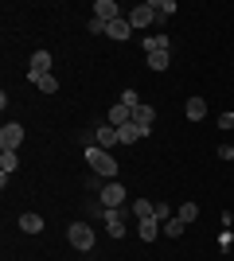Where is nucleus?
<instances>
[{
	"mask_svg": "<svg viewBox=\"0 0 234 261\" xmlns=\"http://www.w3.org/2000/svg\"><path fill=\"white\" fill-rule=\"evenodd\" d=\"M67 238H70V246L82 250V253L94 250V230H90L86 222H70V226H67Z\"/></svg>",
	"mask_w": 234,
	"mask_h": 261,
	"instance_id": "f03ea898",
	"label": "nucleus"
},
{
	"mask_svg": "<svg viewBox=\"0 0 234 261\" xmlns=\"http://www.w3.org/2000/svg\"><path fill=\"white\" fill-rule=\"evenodd\" d=\"M179 218H184V222H195V218H199V207H195V203H184V207H179Z\"/></svg>",
	"mask_w": 234,
	"mask_h": 261,
	"instance_id": "b1692460",
	"label": "nucleus"
},
{
	"mask_svg": "<svg viewBox=\"0 0 234 261\" xmlns=\"http://www.w3.org/2000/svg\"><path fill=\"white\" fill-rule=\"evenodd\" d=\"M168 66H172V59H168V51H156V55H148V70H156V74H164Z\"/></svg>",
	"mask_w": 234,
	"mask_h": 261,
	"instance_id": "a211bd4d",
	"label": "nucleus"
},
{
	"mask_svg": "<svg viewBox=\"0 0 234 261\" xmlns=\"http://www.w3.org/2000/svg\"><path fill=\"white\" fill-rule=\"evenodd\" d=\"M219 156H223V160H234V144H223V148H219Z\"/></svg>",
	"mask_w": 234,
	"mask_h": 261,
	"instance_id": "c85d7f7f",
	"label": "nucleus"
},
{
	"mask_svg": "<svg viewBox=\"0 0 234 261\" xmlns=\"http://www.w3.org/2000/svg\"><path fill=\"white\" fill-rule=\"evenodd\" d=\"M86 164H90V168H94V172L101 175V179H113V175L121 172V164L113 160V156L106 152V148H98V144H90V148H86Z\"/></svg>",
	"mask_w": 234,
	"mask_h": 261,
	"instance_id": "f257e3e1",
	"label": "nucleus"
},
{
	"mask_svg": "<svg viewBox=\"0 0 234 261\" xmlns=\"http://www.w3.org/2000/svg\"><path fill=\"white\" fill-rule=\"evenodd\" d=\"M51 63H55V59H51V51H35V55H32V74H28V78L51 74Z\"/></svg>",
	"mask_w": 234,
	"mask_h": 261,
	"instance_id": "1a4fd4ad",
	"label": "nucleus"
},
{
	"mask_svg": "<svg viewBox=\"0 0 234 261\" xmlns=\"http://www.w3.org/2000/svg\"><path fill=\"white\" fill-rule=\"evenodd\" d=\"M20 168V160H16V152H0V175H12Z\"/></svg>",
	"mask_w": 234,
	"mask_h": 261,
	"instance_id": "4be33fe9",
	"label": "nucleus"
},
{
	"mask_svg": "<svg viewBox=\"0 0 234 261\" xmlns=\"http://www.w3.org/2000/svg\"><path fill=\"white\" fill-rule=\"evenodd\" d=\"M106 234L110 238H125V211H106Z\"/></svg>",
	"mask_w": 234,
	"mask_h": 261,
	"instance_id": "6e6552de",
	"label": "nucleus"
},
{
	"mask_svg": "<svg viewBox=\"0 0 234 261\" xmlns=\"http://www.w3.org/2000/svg\"><path fill=\"white\" fill-rule=\"evenodd\" d=\"M141 137H148V133L141 129V125H133V121L117 129V141H121V144H137V141H141Z\"/></svg>",
	"mask_w": 234,
	"mask_h": 261,
	"instance_id": "9b49d317",
	"label": "nucleus"
},
{
	"mask_svg": "<svg viewBox=\"0 0 234 261\" xmlns=\"http://www.w3.org/2000/svg\"><path fill=\"white\" fill-rule=\"evenodd\" d=\"M23 141V125L20 121H8L4 129H0V152H16Z\"/></svg>",
	"mask_w": 234,
	"mask_h": 261,
	"instance_id": "7ed1b4c3",
	"label": "nucleus"
},
{
	"mask_svg": "<svg viewBox=\"0 0 234 261\" xmlns=\"http://www.w3.org/2000/svg\"><path fill=\"white\" fill-rule=\"evenodd\" d=\"M129 35H133V23H129V16H121V20L106 23V39H117V43H125Z\"/></svg>",
	"mask_w": 234,
	"mask_h": 261,
	"instance_id": "0eeeda50",
	"label": "nucleus"
},
{
	"mask_svg": "<svg viewBox=\"0 0 234 261\" xmlns=\"http://www.w3.org/2000/svg\"><path fill=\"white\" fill-rule=\"evenodd\" d=\"M160 230H164V226H160L156 218H141V226H137V234H141V238H145V242H152L156 234H160Z\"/></svg>",
	"mask_w": 234,
	"mask_h": 261,
	"instance_id": "dca6fc26",
	"label": "nucleus"
},
{
	"mask_svg": "<svg viewBox=\"0 0 234 261\" xmlns=\"http://www.w3.org/2000/svg\"><path fill=\"white\" fill-rule=\"evenodd\" d=\"M94 20H101V23L121 20V8H117V0H94Z\"/></svg>",
	"mask_w": 234,
	"mask_h": 261,
	"instance_id": "39448f33",
	"label": "nucleus"
},
{
	"mask_svg": "<svg viewBox=\"0 0 234 261\" xmlns=\"http://www.w3.org/2000/svg\"><path fill=\"white\" fill-rule=\"evenodd\" d=\"M141 47H145L148 55H156V51H168V35H148V39H145Z\"/></svg>",
	"mask_w": 234,
	"mask_h": 261,
	"instance_id": "aec40b11",
	"label": "nucleus"
},
{
	"mask_svg": "<svg viewBox=\"0 0 234 261\" xmlns=\"http://www.w3.org/2000/svg\"><path fill=\"white\" fill-rule=\"evenodd\" d=\"M184 113H188V121H203V117H207V101H203V98H191L188 106H184Z\"/></svg>",
	"mask_w": 234,
	"mask_h": 261,
	"instance_id": "2eb2a0df",
	"label": "nucleus"
},
{
	"mask_svg": "<svg viewBox=\"0 0 234 261\" xmlns=\"http://www.w3.org/2000/svg\"><path fill=\"white\" fill-rule=\"evenodd\" d=\"M32 82L43 90V94H59V78L55 74H39V78H32Z\"/></svg>",
	"mask_w": 234,
	"mask_h": 261,
	"instance_id": "6ab92c4d",
	"label": "nucleus"
},
{
	"mask_svg": "<svg viewBox=\"0 0 234 261\" xmlns=\"http://www.w3.org/2000/svg\"><path fill=\"white\" fill-rule=\"evenodd\" d=\"M129 121H133V109L117 101V106L110 109V121H106V125H113V129H121V125H129Z\"/></svg>",
	"mask_w": 234,
	"mask_h": 261,
	"instance_id": "9d476101",
	"label": "nucleus"
},
{
	"mask_svg": "<svg viewBox=\"0 0 234 261\" xmlns=\"http://www.w3.org/2000/svg\"><path fill=\"white\" fill-rule=\"evenodd\" d=\"M168 218H172V207H168V203H156V222H160V226H164Z\"/></svg>",
	"mask_w": 234,
	"mask_h": 261,
	"instance_id": "393cba45",
	"label": "nucleus"
},
{
	"mask_svg": "<svg viewBox=\"0 0 234 261\" xmlns=\"http://www.w3.org/2000/svg\"><path fill=\"white\" fill-rule=\"evenodd\" d=\"M152 20H156V8H152V0H145V4H137V8L129 12V23H133V32H137V28H148Z\"/></svg>",
	"mask_w": 234,
	"mask_h": 261,
	"instance_id": "20e7f679",
	"label": "nucleus"
},
{
	"mask_svg": "<svg viewBox=\"0 0 234 261\" xmlns=\"http://www.w3.org/2000/svg\"><path fill=\"white\" fill-rule=\"evenodd\" d=\"M133 215H137V222H141V218H156V203H148V199H133Z\"/></svg>",
	"mask_w": 234,
	"mask_h": 261,
	"instance_id": "f3484780",
	"label": "nucleus"
},
{
	"mask_svg": "<svg viewBox=\"0 0 234 261\" xmlns=\"http://www.w3.org/2000/svg\"><path fill=\"white\" fill-rule=\"evenodd\" d=\"M121 203H125V187L121 184H106L101 187V207L106 211H117Z\"/></svg>",
	"mask_w": 234,
	"mask_h": 261,
	"instance_id": "423d86ee",
	"label": "nucleus"
},
{
	"mask_svg": "<svg viewBox=\"0 0 234 261\" xmlns=\"http://www.w3.org/2000/svg\"><path fill=\"white\" fill-rule=\"evenodd\" d=\"M90 35H106V23H101V20H90Z\"/></svg>",
	"mask_w": 234,
	"mask_h": 261,
	"instance_id": "cd10ccee",
	"label": "nucleus"
},
{
	"mask_svg": "<svg viewBox=\"0 0 234 261\" xmlns=\"http://www.w3.org/2000/svg\"><path fill=\"white\" fill-rule=\"evenodd\" d=\"M219 129H234V109H226V113H223V117H219Z\"/></svg>",
	"mask_w": 234,
	"mask_h": 261,
	"instance_id": "a878e982",
	"label": "nucleus"
},
{
	"mask_svg": "<svg viewBox=\"0 0 234 261\" xmlns=\"http://www.w3.org/2000/svg\"><path fill=\"white\" fill-rule=\"evenodd\" d=\"M184 230H188V222H184V218H168V222H164V234H168V238H179V234H184Z\"/></svg>",
	"mask_w": 234,
	"mask_h": 261,
	"instance_id": "412c9836",
	"label": "nucleus"
},
{
	"mask_svg": "<svg viewBox=\"0 0 234 261\" xmlns=\"http://www.w3.org/2000/svg\"><path fill=\"white\" fill-rule=\"evenodd\" d=\"M20 230L23 234H39V230H43V218L35 215V211H28V215H20Z\"/></svg>",
	"mask_w": 234,
	"mask_h": 261,
	"instance_id": "4468645a",
	"label": "nucleus"
},
{
	"mask_svg": "<svg viewBox=\"0 0 234 261\" xmlns=\"http://www.w3.org/2000/svg\"><path fill=\"white\" fill-rule=\"evenodd\" d=\"M94 137H98V148H106V152H110L113 144H121V141H117V129H113V125H101Z\"/></svg>",
	"mask_w": 234,
	"mask_h": 261,
	"instance_id": "ddd939ff",
	"label": "nucleus"
},
{
	"mask_svg": "<svg viewBox=\"0 0 234 261\" xmlns=\"http://www.w3.org/2000/svg\"><path fill=\"white\" fill-rule=\"evenodd\" d=\"M121 106H129V109H137V106H141V101H137V94H133V90H125V94H121Z\"/></svg>",
	"mask_w": 234,
	"mask_h": 261,
	"instance_id": "bb28decb",
	"label": "nucleus"
},
{
	"mask_svg": "<svg viewBox=\"0 0 234 261\" xmlns=\"http://www.w3.org/2000/svg\"><path fill=\"white\" fill-rule=\"evenodd\" d=\"M152 8H156V20H168L176 12V0H152Z\"/></svg>",
	"mask_w": 234,
	"mask_h": 261,
	"instance_id": "5701e85b",
	"label": "nucleus"
},
{
	"mask_svg": "<svg viewBox=\"0 0 234 261\" xmlns=\"http://www.w3.org/2000/svg\"><path fill=\"white\" fill-rule=\"evenodd\" d=\"M152 121H156L152 106H137V109H133V125H141L145 133H152Z\"/></svg>",
	"mask_w": 234,
	"mask_h": 261,
	"instance_id": "f8f14e48",
	"label": "nucleus"
}]
</instances>
